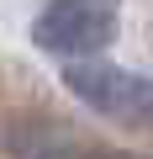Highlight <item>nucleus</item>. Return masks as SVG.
I'll return each mask as SVG.
<instances>
[{
	"label": "nucleus",
	"instance_id": "obj_2",
	"mask_svg": "<svg viewBox=\"0 0 153 159\" xmlns=\"http://www.w3.org/2000/svg\"><path fill=\"white\" fill-rule=\"evenodd\" d=\"M63 85L100 117L153 122V80L148 74H132V69H116L100 58H74V64H63Z\"/></svg>",
	"mask_w": 153,
	"mask_h": 159
},
{
	"label": "nucleus",
	"instance_id": "obj_1",
	"mask_svg": "<svg viewBox=\"0 0 153 159\" xmlns=\"http://www.w3.org/2000/svg\"><path fill=\"white\" fill-rule=\"evenodd\" d=\"M116 37V0H48L32 21V43L58 58H90Z\"/></svg>",
	"mask_w": 153,
	"mask_h": 159
},
{
	"label": "nucleus",
	"instance_id": "obj_3",
	"mask_svg": "<svg viewBox=\"0 0 153 159\" xmlns=\"http://www.w3.org/2000/svg\"><path fill=\"white\" fill-rule=\"evenodd\" d=\"M79 159H142V154H127V148H85Z\"/></svg>",
	"mask_w": 153,
	"mask_h": 159
}]
</instances>
